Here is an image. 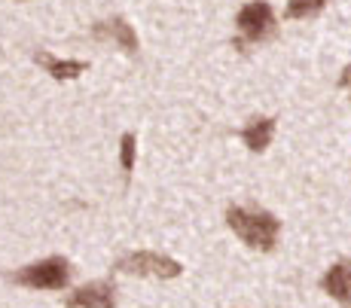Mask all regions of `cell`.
<instances>
[{"mask_svg": "<svg viewBox=\"0 0 351 308\" xmlns=\"http://www.w3.org/2000/svg\"><path fill=\"white\" fill-rule=\"evenodd\" d=\"M117 272H125V274H138V278H178L180 272V263L165 253H153V251H134V253H125L123 259L117 263Z\"/></svg>", "mask_w": 351, "mask_h": 308, "instance_id": "cell-4", "label": "cell"}, {"mask_svg": "<svg viewBox=\"0 0 351 308\" xmlns=\"http://www.w3.org/2000/svg\"><path fill=\"white\" fill-rule=\"evenodd\" d=\"M92 37H95V40H107V43H117L125 55H138V49H141L138 34H134V28L125 22L123 16H113V18L98 22L95 28H92Z\"/></svg>", "mask_w": 351, "mask_h": 308, "instance_id": "cell-5", "label": "cell"}, {"mask_svg": "<svg viewBox=\"0 0 351 308\" xmlns=\"http://www.w3.org/2000/svg\"><path fill=\"white\" fill-rule=\"evenodd\" d=\"M327 0H287V10L285 16L287 18H308V16H318L324 10Z\"/></svg>", "mask_w": 351, "mask_h": 308, "instance_id": "cell-10", "label": "cell"}, {"mask_svg": "<svg viewBox=\"0 0 351 308\" xmlns=\"http://www.w3.org/2000/svg\"><path fill=\"white\" fill-rule=\"evenodd\" d=\"M226 226L254 251H272L281 232L278 217L260 207H226Z\"/></svg>", "mask_w": 351, "mask_h": 308, "instance_id": "cell-1", "label": "cell"}, {"mask_svg": "<svg viewBox=\"0 0 351 308\" xmlns=\"http://www.w3.org/2000/svg\"><path fill=\"white\" fill-rule=\"evenodd\" d=\"M235 28H239V40H235V49H245L251 43H266L275 37V10L266 0H251L239 10L235 16Z\"/></svg>", "mask_w": 351, "mask_h": 308, "instance_id": "cell-2", "label": "cell"}, {"mask_svg": "<svg viewBox=\"0 0 351 308\" xmlns=\"http://www.w3.org/2000/svg\"><path fill=\"white\" fill-rule=\"evenodd\" d=\"M67 308H117V290L110 281H92L71 293Z\"/></svg>", "mask_w": 351, "mask_h": 308, "instance_id": "cell-6", "label": "cell"}, {"mask_svg": "<svg viewBox=\"0 0 351 308\" xmlns=\"http://www.w3.org/2000/svg\"><path fill=\"white\" fill-rule=\"evenodd\" d=\"M134 153H138V140H134L132 131H125L123 140H119V165H123V171H125V180L132 177V171H134Z\"/></svg>", "mask_w": 351, "mask_h": 308, "instance_id": "cell-11", "label": "cell"}, {"mask_svg": "<svg viewBox=\"0 0 351 308\" xmlns=\"http://www.w3.org/2000/svg\"><path fill=\"white\" fill-rule=\"evenodd\" d=\"M12 284L31 287V290H62L71 281V263L64 257H49L40 259V263H31L25 269H19L16 274H10Z\"/></svg>", "mask_w": 351, "mask_h": 308, "instance_id": "cell-3", "label": "cell"}, {"mask_svg": "<svg viewBox=\"0 0 351 308\" xmlns=\"http://www.w3.org/2000/svg\"><path fill=\"white\" fill-rule=\"evenodd\" d=\"M339 86H346V89H351V64L346 70H342V77H339Z\"/></svg>", "mask_w": 351, "mask_h": 308, "instance_id": "cell-12", "label": "cell"}, {"mask_svg": "<svg viewBox=\"0 0 351 308\" xmlns=\"http://www.w3.org/2000/svg\"><path fill=\"white\" fill-rule=\"evenodd\" d=\"M321 287H324V293L333 296L342 308H351V266L348 263L330 266L327 274L321 278Z\"/></svg>", "mask_w": 351, "mask_h": 308, "instance_id": "cell-8", "label": "cell"}, {"mask_svg": "<svg viewBox=\"0 0 351 308\" xmlns=\"http://www.w3.org/2000/svg\"><path fill=\"white\" fill-rule=\"evenodd\" d=\"M275 123H278L275 116H256L239 131V138L245 140V146L251 153H266L269 144H272V138H275Z\"/></svg>", "mask_w": 351, "mask_h": 308, "instance_id": "cell-9", "label": "cell"}, {"mask_svg": "<svg viewBox=\"0 0 351 308\" xmlns=\"http://www.w3.org/2000/svg\"><path fill=\"white\" fill-rule=\"evenodd\" d=\"M34 62L49 73L52 79H58V83H64V79H77V77H83V73L89 70V64L86 62H77V58H56L52 52H43V49L34 52Z\"/></svg>", "mask_w": 351, "mask_h": 308, "instance_id": "cell-7", "label": "cell"}]
</instances>
